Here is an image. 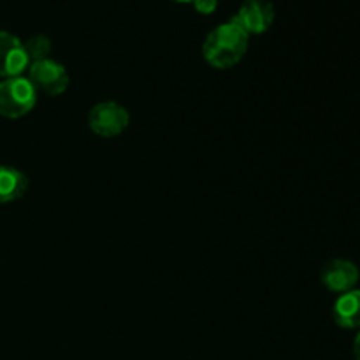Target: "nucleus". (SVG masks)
I'll list each match as a JSON object with an SVG mask.
<instances>
[{
  "label": "nucleus",
  "mask_w": 360,
  "mask_h": 360,
  "mask_svg": "<svg viewBox=\"0 0 360 360\" xmlns=\"http://www.w3.org/2000/svg\"><path fill=\"white\" fill-rule=\"evenodd\" d=\"M248 39L250 35L232 21L218 25L204 39V60L214 69H231L245 58L250 44Z\"/></svg>",
  "instance_id": "obj_1"
},
{
  "label": "nucleus",
  "mask_w": 360,
  "mask_h": 360,
  "mask_svg": "<svg viewBox=\"0 0 360 360\" xmlns=\"http://www.w3.org/2000/svg\"><path fill=\"white\" fill-rule=\"evenodd\" d=\"M37 91L23 76L9 77L0 83V116L21 118L34 109Z\"/></svg>",
  "instance_id": "obj_2"
},
{
  "label": "nucleus",
  "mask_w": 360,
  "mask_h": 360,
  "mask_svg": "<svg viewBox=\"0 0 360 360\" xmlns=\"http://www.w3.org/2000/svg\"><path fill=\"white\" fill-rule=\"evenodd\" d=\"M27 79L30 81L35 91H42L49 97L62 95L69 86V74L65 67L51 58L32 62L28 65Z\"/></svg>",
  "instance_id": "obj_3"
},
{
  "label": "nucleus",
  "mask_w": 360,
  "mask_h": 360,
  "mask_svg": "<svg viewBox=\"0 0 360 360\" xmlns=\"http://www.w3.org/2000/svg\"><path fill=\"white\" fill-rule=\"evenodd\" d=\"M130 123L129 111L116 102H101L94 105L88 116V125L101 137H116L125 132Z\"/></svg>",
  "instance_id": "obj_4"
},
{
  "label": "nucleus",
  "mask_w": 360,
  "mask_h": 360,
  "mask_svg": "<svg viewBox=\"0 0 360 360\" xmlns=\"http://www.w3.org/2000/svg\"><path fill=\"white\" fill-rule=\"evenodd\" d=\"M231 21L248 35H260L273 25L274 6L269 0H246Z\"/></svg>",
  "instance_id": "obj_5"
},
{
  "label": "nucleus",
  "mask_w": 360,
  "mask_h": 360,
  "mask_svg": "<svg viewBox=\"0 0 360 360\" xmlns=\"http://www.w3.org/2000/svg\"><path fill=\"white\" fill-rule=\"evenodd\" d=\"M30 65L25 44L9 32H0V76L18 77Z\"/></svg>",
  "instance_id": "obj_6"
},
{
  "label": "nucleus",
  "mask_w": 360,
  "mask_h": 360,
  "mask_svg": "<svg viewBox=\"0 0 360 360\" xmlns=\"http://www.w3.org/2000/svg\"><path fill=\"white\" fill-rule=\"evenodd\" d=\"M359 269L354 262L345 259H334L323 266L320 280L329 292L334 294H345L354 290L359 281Z\"/></svg>",
  "instance_id": "obj_7"
},
{
  "label": "nucleus",
  "mask_w": 360,
  "mask_h": 360,
  "mask_svg": "<svg viewBox=\"0 0 360 360\" xmlns=\"http://www.w3.org/2000/svg\"><path fill=\"white\" fill-rule=\"evenodd\" d=\"M334 322L341 329H359L360 327V290L340 294L333 308Z\"/></svg>",
  "instance_id": "obj_8"
},
{
  "label": "nucleus",
  "mask_w": 360,
  "mask_h": 360,
  "mask_svg": "<svg viewBox=\"0 0 360 360\" xmlns=\"http://www.w3.org/2000/svg\"><path fill=\"white\" fill-rule=\"evenodd\" d=\"M28 188V179L18 169L9 165H0V204L13 202L25 195Z\"/></svg>",
  "instance_id": "obj_9"
},
{
  "label": "nucleus",
  "mask_w": 360,
  "mask_h": 360,
  "mask_svg": "<svg viewBox=\"0 0 360 360\" xmlns=\"http://www.w3.org/2000/svg\"><path fill=\"white\" fill-rule=\"evenodd\" d=\"M25 51H27L30 63L46 60L49 58V53H51V41L46 35H34L25 42Z\"/></svg>",
  "instance_id": "obj_10"
},
{
  "label": "nucleus",
  "mask_w": 360,
  "mask_h": 360,
  "mask_svg": "<svg viewBox=\"0 0 360 360\" xmlns=\"http://www.w3.org/2000/svg\"><path fill=\"white\" fill-rule=\"evenodd\" d=\"M193 7L200 14H213L218 7V0H193Z\"/></svg>",
  "instance_id": "obj_11"
},
{
  "label": "nucleus",
  "mask_w": 360,
  "mask_h": 360,
  "mask_svg": "<svg viewBox=\"0 0 360 360\" xmlns=\"http://www.w3.org/2000/svg\"><path fill=\"white\" fill-rule=\"evenodd\" d=\"M354 355H355V359L360 360V333L357 334V338H355V341H354Z\"/></svg>",
  "instance_id": "obj_12"
},
{
  "label": "nucleus",
  "mask_w": 360,
  "mask_h": 360,
  "mask_svg": "<svg viewBox=\"0 0 360 360\" xmlns=\"http://www.w3.org/2000/svg\"><path fill=\"white\" fill-rule=\"evenodd\" d=\"M172 2H179V4H190V2H193V0H172Z\"/></svg>",
  "instance_id": "obj_13"
}]
</instances>
